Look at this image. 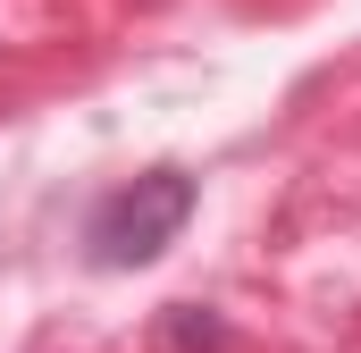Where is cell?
Instances as JSON below:
<instances>
[{"mask_svg":"<svg viewBox=\"0 0 361 353\" xmlns=\"http://www.w3.org/2000/svg\"><path fill=\"white\" fill-rule=\"evenodd\" d=\"M169 337H177L185 353H227V328H219V320H202V311H177V320H169Z\"/></svg>","mask_w":361,"mask_h":353,"instance_id":"obj_2","label":"cell"},{"mask_svg":"<svg viewBox=\"0 0 361 353\" xmlns=\"http://www.w3.org/2000/svg\"><path fill=\"white\" fill-rule=\"evenodd\" d=\"M185 219H193V176L185 169H143L135 185H118V193L92 202L85 244H92L101 269H143V261H160L177 244Z\"/></svg>","mask_w":361,"mask_h":353,"instance_id":"obj_1","label":"cell"}]
</instances>
